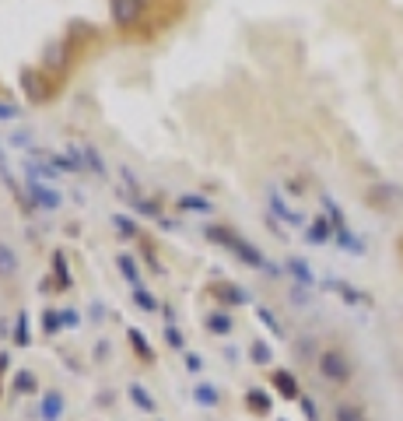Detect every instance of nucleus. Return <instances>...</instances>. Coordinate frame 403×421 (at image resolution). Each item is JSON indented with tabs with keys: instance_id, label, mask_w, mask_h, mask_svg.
<instances>
[{
	"instance_id": "0eeeda50",
	"label": "nucleus",
	"mask_w": 403,
	"mask_h": 421,
	"mask_svg": "<svg viewBox=\"0 0 403 421\" xmlns=\"http://www.w3.org/2000/svg\"><path fill=\"white\" fill-rule=\"evenodd\" d=\"M207 239H211V242H221V246H232V249H235V242H239V235H235L232 229H207Z\"/></svg>"
},
{
	"instance_id": "a878e982",
	"label": "nucleus",
	"mask_w": 403,
	"mask_h": 421,
	"mask_svg": "<svg viewBox=\"0 0 403 421\" xmlns=\"http://www.w3.org/2000/svg\"><path fill=\"white\" fill-rule=\"evenodd\" d=\"M292 271H295L302 281H309V271H305V263H302V260H292Z\"/></svg>"
},
{
	"instance_id": "f03ea898",
	"label": "nucleus",
	"mask_w": 403,
	"mask_h": 421,
	"mask_svg": "<svg viewBox=\"0 0 403 421\" xmlns=\"http://www.w3.org/2000/svg\"><path fill=\"white\" fill-rule=\"evenodd\" d=\"M18 84H21V91H25L32 102H46V98H49V88L42 84V78H39L35 67H25V71L18 74Z\"/></svg>"
},
{
	"instance_id": "f257e3e1",
	"label": "nucleus",
	"mask_w": 403,
	"mask_h": 421,
	"mask_svg": "<svg viewBox=\"0 0 403 421\" xmlns=\"http://www.w3.org/2000/svg\"><path fill=\"white\" fill-rule=\"evenodd\" d=\"M319 368H323V376L333 379V383H348V376H351V361L343 358V351H326Z\"/></svg>"
},
{
	"instance_id": "a211bd4d",
	"label": "nucleus",
	"mask_w": 403,
	"mask_h": 421,
	"mask_svg": "<svg viewBox=\"0 0 403 421\" xmlns=\"http://www.w3.org/2000/svg\"><path fill=\"white\" fill-rule=\"evenodd\" d=\"M15 386H18L21 393H28V390H35V376H32V373H18V376H15Z\"/></svg>"
},
{
	"instance_id": "5701e85b",
	"label": "nucleus",
	"mask_w": 403,
	"mask_h": 421,
	"mask_svg": "<svg viewBox=\"0 0 403 421\" xmlns=\"http://www.w3.org/2000/svg\"><path fill=\"white\" fill-rule=\"evenodd\" d=\"M84 158H88V165H91V169H95V172H105V165H102V162H98V154H95V151H91V147H88V151H84Z\"/></svg>"
},
{
	"instance_id": "dca6fc26",
	"label": "nucleus",
	"mask_w": 403,
	"mask_h": 421,
	"mask_svg": "<svg viewBox=\"0 0 403 421\" xmlns=\"http://www.w3.org/2000/svg\"><path fill=\"white\" fill-rule=\"evenodd\" d=\"M179 207H183V210H190V207H193V210H211V204H207L204 197H183Z\"/></svg>"
},
{
	"instance_id": "c85d7f7f",
	"label": "nucleus",
	"mask_w": 403,
	"mask_h": 421,
	"mask_svg": "<svg viewBox=\"0 0 403 421\" xmlns=\"http://www.w3.org/2000/svg\"><path fill=\"white\" fill-rule=\"evenodd\" d=\"M253 358H256V361H267V344H256V348H253Z\"/></svg>"
},
{
	"instance_id": "b1692460",
	"label": "nucleus",
	"mask_w": 403,
	"mask_h": 421,
	"mask_svg": "<svg viewBox=\"0 0 403 421\" xmlns=\"http://www.w3.org/2000/svg\"><path fill=\"white\" fill-rule=\"evenodd\" d=\"M134 298H137V305H141V309H154V298H151L147 292H137Z\"/></svg>"
},
{
	"instance_id": "393cba45",
	"label": "nucleus",
	"mask_w": 403,
	"mask_h": 421,
	"mask_svg": "<svg viewBox=\"0 0 403 421\" xmlns=\"http://www.w3.org/2000/svg\"><path fill=\"white\" fill-rule=\"evenodd\" d=\"M15 116H18L15 105H4V102H0V120H15Z\"/></svg>"
},
{
	"instance_id": "ddd939ff",
	"label": "nucleus",
	"mask_w": 403,
	"mask_h": 421,
	"mask_svg": "<svg viewBox=\"0 0 403 421\" xmlns=\"http://www.w3.org/2000/svg\"><path fill=\"white\" fill-rule=\"evenodd\" d=\"M60 327H64L60 312H49V309H46V312H42V330H46V334H56Z\"/></svg>"
},
{
	"instance_id": "aec40b11",
	"label": "nucleus",
	"mask_w": 403,
	"mask_h": 421,
	"mask_svg": "<svg viewBox=\"0 0 403 421\" xmlns=\"http://www.w3.org/2000/svg\"><path fill=\"white\" fill-rule=\"evenodd\" d=\"M221 292H224V298H228V302H246V298H249V295H242L235 285H224Z\"/></svg>"
},
{
	"instance_id": "2eb2a0df",
	"label": "nucleus",
	"mask_w": 403,
	"mask_h": 421,
	"mask_svg": "<svg viewBox=\"0 0 403 421\" xmlns=\"http://www.w3.org/2000/svg\"><path fill=\"white\" fill-rule=\"evenodd\" d=\"M120 271H123V278H127V281H134V285H137V263H134L130 256H120Z\"/></svg>"
},
{
	"instance_id": "f3484780",
	"label": "nucleus",
	"mask_w": 403,
	"mask_h": 421,
	"mask_svg": "<svg viewBox=\"0 0 403 421\" xmlns=\"http://www.w3.org/2000/svg\"><path fill=\"white\" fill-rule=\"evenodd\" d=\"M326 235H330V225H326V222H316V225L309 229V239H312V242H326Z\"/></svg>"
},
{
	"instance_id": "1a4fd4ad",
	"label": "nucleus",
	"mask_w": 403,
	"mask_h": 421,
	"mask_svg": "<svg viewBox=\"0 0 403 421\" xmlns=\"http://www.w3.org/2000/svg\"><path fill=\"white\" fill-rule=\"evenodd\" d=\"M393 197H396V200H403V190H396V186H375V190L368 193V200H372V204H382V200H393Z\"/></svg>"
},
{
	"instance_id": "20e7f679",
	"label": "nucleus",
	"mask_w": 403,
	"mask_h": 421,
	"mask_svg": "<svg viewBox=\"0 0 403 421\" xmlns=\"http://www.w3.org/2000/svg\"><path fill=\"white\" fill-rule=\"evenodd\" d=\"M15 271H18V253L8 242H0V278H11Z\"/></svg>"
},
{
	"instance_id": "412c9836",
	"label": "nucleus",
	"mask_w": 403,
	"mask_h": 421,
	"mask_svg": "<svg viewBox=\"0 0 403 421\" xmlns=\"http://www.w3.org/2000/svg\"><path fill=\"white\" fill-rule=\"evenodd\" d=\"M15 341L18 344H28V327H25V316L18 320V327H15Z\"/></svg>"
},
{
	"instance_id": "6e6552de",
	"label": "nucleus",
	"mask_w": 403,
	"mask_h": 421,
	"mask_svg": "<svg viewBox=\"0 0 403 421\" xmlns=\"http://www.w3.org/2000/svg\"><path fill=\"white\" fill-rule=\"evenodd\" d=\"M60 411H64V397H60V393H49V397L42 400V414H46V421H53Z\"/></svg>"
},
{
	"instance_id": "f8f14e48",
	"label": "nucleus",
	"mask_w": 403,
	"mask_h": 421,
	"mask_svg": "<svg viewBox=\"0 0 403 421\" xmlns=\"http://www.w3.org/2000/svg\"><path fill=\"white\" fill-rule=\"evenodd\" d=\"M32 193H35V200H39L42 207H56V204H60V197H56L53 190H42V186H35V183H32Z\"/></svg>"
},
{
	"instance_id": "bb28decb",
	"label": "nucleus",
	"mask_w": 403,
	"mask_h": 421,
	"mask_svg": "<svg viewBox=\"0 0 403 421\" xmlns=\"http://www.w3.org/2000/svg\"><path fill=\"white\" fill-rule=\"evenodd\" d=\"M249 400L256 404V411H267V397H263V393H256V390H253V393H249Z\"/></svg>"
},
{
	"instance_id": "6ab92c4d",
	"label": "nucleus",
	"mask_w": 403,
	"mask_h": 421,
	"mask_svg": "<svg viewBox=\"0 0 403 421\" xmlns=\"http://www.w3.org/2000/svg\"><path fill=\"white\" fill-rule=\"evenodd\" d=\"M130 341L137 344V351H141L144 358H151V348H147V341H144V334H141V330H130Z\"/></svg>"
},
{
	"instance_id": "423d86ee",
	"label": "nucleus",
	"mask_w": 403,
	"mask_h": 421,
	"mask_svg": "<svg viewBox=\"0 0 403 421\" xmlns=\"http://www.w3.org/2000/svg\"><path fill=\"white\" fill-rule=\"evenodd\" d=\"M207 330L211 334H228V330H232V316H228V312H214L207 320Z\"/></svg>"
},
{
	"instance_id": "9d476101",
	"label": "nucleus",
	"mask_w": 403,
	"mask_h": 421,
	"mask_svg": "<svg viewBox=\"0 0 403 421\" xmlns=\"http://www.w3.org/2000/svg\"><path fill=\"white\" fill-rule=\"evenodd\" d=\"M274 383H277V390H280L284 397H295V393H298V390H295L292 373H274Z\"/></svg>"
},
{
	"instance_id": "4468645a",
	"label": "nucleus",
	"mask_w": 403,
	"mask_h": 421,
	"mask_svg": "<svg viewBox=\"0 0 403 421\" xmlns=\"http://www.w3.org/2000/svg\"><path fill=\"white\" fill-rule=\"evenodd\" d=\"M337 421H361V411L355 404H340L337 407Z\"/></svg>"
},
{
	"instance_id": "39448f33",
	"label": "nucleus",
	"mask_w": 403,
	"mask_h": 421,
	"mask_svg": "<svg viewBox=\"0 0 403 421\" xmlns=\"http://www.w3.org/2000/svg\"><path fill=\"white\" fill-rule=\"evenodd\" d=\"M235 253H239L246 263H253V267H263V256H260V249H256V246H249V242H242V239H239V242H235Z\"/></svg>"
},
{
	"instance_id": "cd10ccee",
	"label": "nucleus",
	"mask_w": 403,
	"mask_h": 421,
	"mask_svg": "<svg viewBox=\"0 0 403 421\" xmlns=\"http://www.w3.org/2000/svg\"><path fill=\"white\" fill-rule=\"evenodd\" d=\"M60 320L64 327H78V312H60Z\"/></svg>"
},
{
	"instance_id": "9b49d317",
	"label": "nucleus",
	"mask_w": 403,
	"mask_h": 421,
	"mask_svg": "<svg viewBox=\"0 0 403 421\" xmlns=\"http://www.w3.org/2000/svg\"><path fill=\"white\" fill-rule=\"evenodd\" d=\"M130 397H134V400L141 404V411H151V407H154V400H151V393H147V390H144L141 383H134V386H130Z\"/></svg>"
},
{
	"instance_id": "4be33fe9",
	"label": "nucleus",
	"mask_w": 403,
	"mask_h": 421,
	"mask_svg": "<svg viewBox=\"0 0 403 421\" xmlns=\"http://www.w3.org/2000/svg\"><path fill=\"white\" fill-rule=\"evenodd\" d=\"M197 397H200L204 404H217V393H214L211 386H197Z\"/></svg>"
},
{
	"instance_id": "7ed1b4c3",
	"label": "nucleus",
	"mask_w": 403,
	"mask_h": 421,
	"mask_svg": "<svg viewBox=\"0 0 403 421\" xmlns=\"http://www.w3.org/2000/svg\"><path fill=\"white\" fill-rule=\"evenodd\" d=\"M137 11H141L137 0H112V18H116V25H123V28L137 21Z\"/></svg>"
}]
</instances>
